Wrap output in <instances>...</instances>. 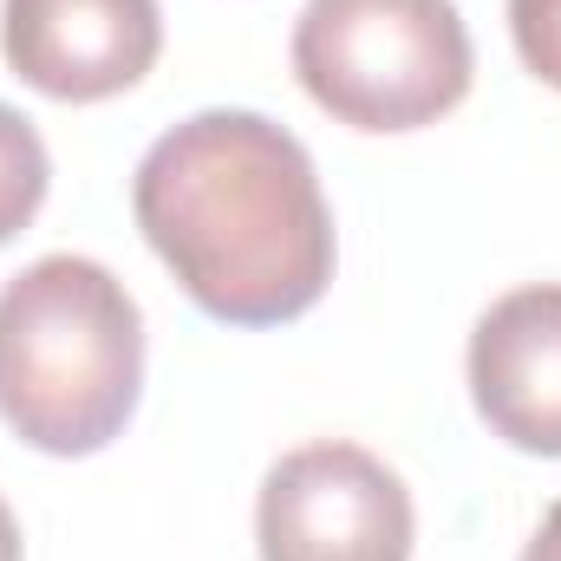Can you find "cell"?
<instances>
[{"mask_svg": "<svg viewBox=\"0 0 561 561\" xmlns=\"http://www.w3.org/2000/svg\"><path fill=\"white\" fill-rule=\"evenodd\" d=\"M477 419L529 457H561V280L503 294L470 333Z\"/></svg>", "mask_w": 561, "mask_h": 561, "instance_id": "obj_6", "label": "cell"}, {"mask_svg": "<svg viewBox=\"0 0 561 561\" xmlns=\"http://www.w3.org/2000/svg\"><path fill=\"white\" fill-rule=\"evenodd\" d=\"M46 190H53V157L33 131V118L0 105V242H13L39 216Z\"/></svg>", "mask_w": 561, "mask_h": 561, "instance_id": "obj_7", "label": "cell"}, {"mask_svg": "<svg viewBox=\"0 0 561 561\" xmlns=\"http://www.w3.org/2000/svg\"><path fill=\"white\" fill-rule=\"evenodd\" d=\"M0 53L20 85L59 105H99L157 66L163 13L157 0H7Z\"/></svg>", "mask_w": 561, "mask_h": 561, "instance_id": "obj_5", "label": "cell"}, {"mask_svg": "<svg viewBox=\"0 0 561 561\" xmlns=\"http://www.w3.org/2000/svg\"><path fill=\"white\" fill-rule=\"evenodd\" d=\"M0 561H20V523H13L7 496H0Z\"/></svg>", "mask_w": 561, "mask_h": 561, "instance_id": "obj_10", "label": "cell"}, {"mask_svg": "<svg viewBox=\"0 0 561 561\" xmlns=\"http://www.w3.org/2000/svg\"><path fill=\"white\" fill-rule=\"evenodd\" d=\"M262 561H412L419 516L392 463L359 444H300L262 477Z\"/></svg>", "mask_w": 561, "mask_h": 561, "instance_id": "obj_4", "label": "cell"}, {"mask_svg": "<svg viewBox=\"0 0 561 561\" xmlns=\"http://www.w3.org/2000/svg\"><path fill=\"white\" fill-rule=\"evenodd\" d=\"M144 392V313L92 255H39L0 287V419L46 457L105 450Z\"/></svg>", "mask_w": 561, "mask_h": 561, "instance_id": "obj_2", "label": "cell"}, {"mask_svg": "<svg viewBox=\"0 0 561 561\" xmlns=\"http://www.w3.org/2000/svg\"><path fill=\"white\" fill-rule=\"evenodd\" d=\"M131 216L176 287L229 327L300 320L333 280V209L307 144L262 112H196L144 150Z\"/></svg>", "mask_w": 561, "mask_h": 561, "instance_id": "obj_1", "label": "cell"}, {"mask_svg": "<svg viewBox=\"0 0 561 561\" xmlns=\"http://www.w3.org/2000/svg\"><path fill=\"white\" fill-rule=\"evenodd\" d=\"M510 33L523 66L561 92V0H510Z\"/></svg>", "mask_w": 561, "mask_h": 561, "instance_id": "obj_8", "label": "cell"}, {"mask_svg": "<svg viewBox=\"0 0 561 561\" xmlns=\"http://www.w3.org/2000/svg\"><path fill=\"white\" fill-rule=\"evenodd\" d=\"M477 72L457 0H307L294 79L353 131H424L463 105Z\"/></svg>", "mask_w": 561, "mask_h": 561, "instance_id": "obj_3", "label": "cell"}, {"mask_svg": "<svg viewBox=\"0 0 561 561\" xmlns=\"http://www.w3.org/2000/svg\"><path fill=\"white\" fill-rule=\"evenodd\" d=\"M523 561H561V503H549V516L536 523V536H529Z\"/></svg>", "mask_w": 561, "mask_h": 561, "instance_id": "obj_9", "label": "cell"}]
</instances>
